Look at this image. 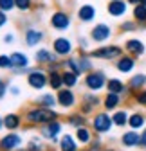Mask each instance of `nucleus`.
<instances>
[{"instance_id": "nucleus-1", "label": "nucleus", "mask_w": 146, "mask_h": 151, "mask_svg": "<svg viewBox=\"0 0 146 151\" xmlns=\"http://www.w3.org/2000/svg\"><path fill=\"white\" fill-rule=\"evenodd\" d=\"M54 117H56V113L51 111V110H45V108H38V110H33L27 113V119L31 122H47Z\"/></svg>"}, {"instance_id": "nucleus-2", "label": "nucleus", "mask_w": 146, "mask_h": 151, "mask_svg": "<svg viewBox=\"0 0 146 151\" xmlns=\"http://www.w3.org/2000/svg\"><path fill=\"white\" fill-rule=\"evenodd\" d=\"M119 54H121V49H119V47H103V49L94 50V56H96V58H103V60L117 58Z\"/></svg>"}, {"instance_id": "nucleus-3", "label": "nucleus", "mask_w": 146, "mask_h": 151, "mask_svg": "<svg viewBox=\"0 0 146 151\" xmlns=\"http://www.w3.org/2000/svg\"><path fill=\"white\" fill-rule=\"evenodd\" d=\"M112 121L114 119H110L106 113H99V115L94 119V128L98 131H108V129H110V126H112Z\"/></svg>"}, {"instance_id": "nucleus-4", "label": "nucleus", "mask_w": 146, "mask_h": 151, "mask_svg": "<svg viewBox=\"0 0 146 151\" xmlns=\"http://www.w3.org/2000/svg\"><path fill=\"white\" fill-rule=\"evenodd\" d=\"M51 22H52V25L56 29H67L70 25V20H69V16L65 13H54L52 18H51Z\"/></svg>"}, {"instance_id": "nucleus-5", "label": "nucleus", "mask_w": 146, "mask_h": 151, "mask_svg": "<svg viewBox=\"0 0 146 151\" xmlns=\"http://www.w3.org/2000/svg\"><path fill=\"white\" fill-rule=\"evenodd\" d=\"M110 27L108 25H105V24H99V25H96L94 27V31H92V38L96 42H103V40H106L108 36H110Z\"/></svg>"}, {"instance_id": "nucleus-6", "label": "nucleus", "mask_w": 146, "mask_h": 151, "mask_svg": "<svg viewBox=\"0 0 146 151\" xmlns=\"http://www.w3.org/2000/svg\"><path fill=\"white\" fill-rule=\"evenodd\" d=\"M108 13L112 16H121L126 13V4L123 0H112L110 4H108Z\"/></svg>"}, {"instance_id": "nucleus-7", "label": "nucleus", "mask_w": 146, "mask_h": 151, "mask_svg": "<svg viewBox=\"0 0 146 151\" xmlns=\"http://www.w3.org/2000/svg\"><path fill=\"white\" fill-rule=\"evenodd\" d=\"M45 76L42 74V72H31L29 74V85L31 86H34V88H42V86H45Z\"/></svg>"}, {"instance_id": "nucleus-8", "label": "nucleus", "mask_w": 146, "mask_h": 151, "mask_svg": "<svg viewBox=\"0 0 146 151\" xmlns=\"http://www.w3.org/2000/svg\"><path fill=\"white\" fill-rule=\"evenodd\" d=\"M87 85L90 88H94V90H99L105 85V79H103L101 74H88L87 76Z\"/></svg>"}, {"instance_id": "nucleus-9", "label": "nucleus", "mask_w": 146, "mask_h": 151, "mask_svg": "<svg viewBox=\"0 0 146 151\" xmlns=\"http://www.w3.org/2000/svg\"><path fill=\"white\" fill-rule=\"evenodd\" d=\"M78 16L83 22H90V20H94V16H96V9L92 6H83V7H80Z\"/></svg>"}, {"instance_id": "nucleus-10", "label": "nucleus", "mask_w": 146, "mask_h": 151, "mask_svg": "<svg viewBox=\"0 0 146 151\" xmlns=\"http://www.w3.org/2000/svg\"><path fill=\"white\" fill-rule=\"evenodd\" d=\"M70 42L65 40V38H58L56 42H54V50H56L58 54H69L70 52Z\"/></svg>"}, {"instance_id": "nucleus-11", "label": "nucleus", "mask_w": 146, "mask_h": 151, "mask_svg": "<svg viewBox=\"0 0 146 151\" xmlns=\"http://www.w3.org/2000/svg\"><path fill=\"white\" fill-rule=\"evenodd\" d=\"M20 142H22V139L18 137V135H7L6 139H2V142H0V146H2L4 149H11V147L18 146Z\"/></svg>"}, {"instance_id": "nucleus-12", "label": "nucleus", "mask_w": 146, "mask_h": 151, "mask_svg": "<svg viewBox=\"0 0 146 151\" xmlns=\"http://www.w3.org/2000/svg\"><path fill=\"white\" fill-rule=\"evenodd\" d=\"M58 101L63 106H72V104H74V96H72V92L65 90V92H60L58 93Z\"/></svg>"}, {"instance_id": "nucleus-13", "label": "nucleus", "mask_w": 146, "mask_h": 151, "mask_svg": "<svg viewBox=\"0 0 146 151\" xmlns=\"http://www.w3.org/2000/svg\"><path fill=\"white\" fill-rule=\"evenodd\" d=\"M126 50H130L134 54H142L144 52V45L139 40H128L126 42Z\"/></svg>"}, {"instance_id": "nucleus-14", "label": "nucleus", "mask_w": 146, "mask_h": 151, "mask_svg": "<svg viewBox=\"0 0 146 151\" xmlns=\"http://www.w3.org/2000/svg\"><path fill=\"white\" fill-rule=\"evenodd\" d=\"M40 40H42V32H40V31L31 29V31L25 32V42H27V45H36Z\"/></svg>"}, {"instance_id": "nucleus-15", "label": "nucleus", "mask_w": 146, "mask_h": 151, "mask_svg": "<svg viewBox=\"0 0 146 151\" xmlns=\"http://www.w3.org/2000/svg\"><path fill=\"white\" fill-rule=\"evenodd\" d=\"M117 68L121 72H130L134 68V60L132 58H121L119 63H117Z\"/></svg>"}, {"instance_id": "nucleus-16", "label": "nucleus", "mask_w": 146, "mask_h": 151, "mask_svg": "<svg viewBox=\"0 0 146 151\" xmlns=\"http://www.w3.org/2000/svg\"><path fill=\"white\" fill-rule=\"evenodd\" d=\"M134 16H135L137 22H146V6L137 4L135 9H134Z\"/></svg>"}, {"instance_id": "nucleus-17", "label": "nucleus", "mask_w": 146, "mask_h": 151, "mask_svg": "<svg viewBox=\"0 0 146 151\" xmlns=\"http://www.w3.org/2000/svg\"><path fill=\"white\" fill-rule=\"evenodd\" d=\"M11 60H13V65L14 67H27V58L24 54H20V52H14L13 56H11Z\"/></svg>"}, {"instance_id": "nucleus-18", "label": "nucleus", "mask_w": 146, "mask_h": 151, "mask_svg": "<svg viewBox=\"0 0 146 151\" xmlns=\"http://www.w3.org/2000/svg\"><path fill=\"white\" fill-rule=\"evenodd\" d=\"M123 142H124L126 146H135V144L141 142V137L135 135V133H126V135L123 137Z\"/></svg>"}, {"instance_id": "nucleus-19", "label": "nucleus", "mask_w": 146, "mask_h": 151, "mask_svg": "<svg viewBox=\"0 0 146 151\" xmlns=\"http://www.w3.org/2000/svg\"><path fill=\"white\" fill-rule=\"evenodd\" d=\"M61 149H63V151H76V144H74V140H72L69 135L63 137V140H61Z\"/></svg>"}, {"instance_id": "nucleus-20", "label": "nucleus", "mask_w": 146, "mask_h": 151, "mask_svg": "<svg viewBox=\"0 0 146 151\" xmlns=\"http://www.w3.org/2000/svg\"><path fill=\"white\" fill-rule=\"evenodd\" d=\"M108 90L114 92V93H119V92H123V90H124V86H123V83H121V81L112 79V81H108Z\"/></svg>"}, {"instance_id": "nucleus-21", "label": "nucleus", "mask_w": 146, "mask_h": 151, "mask_svg": "<svg viewBox=\"0 0 146 151\" xmlns=\"http://www.w3.org/2000/svg\"><path fill=\"white\" fill-rule=\"evenodd\" d=\"M63 83V76H60L58 72H52L51 74V86L52 88H60Z\"/></svg>"}, {"instance_id": "nucleus-22", "label": "nucleus", "mask_w": 146, "mask_h": 151, "mask_svg": "<svg viewBox=\"0 0 146 151\" xmlns=\"http://www.w3.org/2000/svg\"><path fill=\"white\" fill-rule=\"evenodd\" d=\"M58 131H60V124H58V122H51V124L43 129V133H45L47 137H54Z\"/></svg>"}, {"instance_id": "nucleus-23", "label": "nucleus", "mask_w": 146, "mask_h": 151, "mask_svg": "<svg viewBox=\"0 0 146 151\" xmlns=\"http://www.w3.org/2000/svg\"><path fill=\"white\" fill-rule=\"evenodd\" d=\"M18 122H20L18 115H7V117L4 119V124H6L7 128H11V129H14V128L18 126Z\"/></svg>"}, {"instance_id": "nucleus-24", "label": "nucleus", "mask_w": 146, "mask_h": 151, "mask_svg": "<svg viewBox=\"0 0 146 151\" xmlns=\"http://www.w3.org/2000/svg\"><path fill=\"white\" fill-rule=\"evenodd\" d=\"M117 103H119V97H117V93L110 92V93H108V97H106V101H105V106H106V108H114Z\"/></svg>"}, {"instance_id": "nucleus-25", "label": "nucleus", "mask_w": 146, "mask_h": 151, "mask_svg": "<svg viewBox=\"0 0 146 151\" xmlns=\"http://www.w3.org/2000/svg\"><path fill=\"white\" fill-rule=\"evenodd\" d=\"M76 72H65L63 74V83L65 85H69V86H72V85H74L76 83Z\"/></svg>"}, {"instance_id": "nucleus-26", "label": "nucleus", "mask_w": 146, "mask_h": 151, "mask_svg": "<svg viewBox=\"0 0 146 151\" xmlns=\"http://www.w3.org/2000/svg\"><path fill=\"white\" fill-rule=\"evenodd\" d=\"M51 60H52V56L49 50H40L36 54V61H51Z\"/></svg>"}, {"instance_id": "nucleus-27", "label": "nucleus", "mask_w": 146, "mask_h": 151, "mask_svg": "<svg viewBox=\"0 0 146 151\" xmlns=\"http://www.w3.org/2000/svg\"><path fill=\"white\" fill-rule=\"evenodd\" d=\"M13 7H16L14 0H0V9L2 11H11Z\"/></svg>"}, {"instance_id": "nucleus-28", "label": "nucleus", "mask_w": 146, "mask_h": 151, "mask_svg": "<svg viewBox=\"0 0 146 151\" xmlns=\"http://www.w3.org/2000/svg\"><path fill=\"white\" fill-rule=\"evenodd\" d=\"M142 124H144V119L141 115H132L130 117V126L132 128H141Z\"/></svg>"}, {"instance_id": "nucleus-29", "label": "nucleus", "mask_w": 146, "mask_h": 151, "mask_svg": "<svg viewBox=\"0 0 146 151\" xmlns=\"http://www.w3.org/2000/svg\"><path fill=\"white\" fill-rule=\"evenodd\" d=\"M114 122L119 124V126L126 124V113H124V111H117L116 115H114Z\"/></svg>"}, {"instance_id": "nucleus-30", "label": "nucleus", "mask_w": 146, "mask_h": 151, "mask_svg": "<svg viewBox=\"0 0 146 151\" xmlns=\"http://www.w3.org/2000/svg\"><path fill=\"white\" fill-rule=\"evenodd\" d=\"M14 4H16L18 9H22V11L31 9V0H14Z\"/></svg>"}, {"instance_id": "nucleus-31", "label": "nucleus", "mask_w": 146, "mask_h": 151, "mask_svg": "<svg viewBox=\"0 0 146 151\" xmlns=\"http://www.w3.org/2000/svg\"><path fill=\"white\" fill-rule=\"evenodd\" d=\"M0 67H2V68H11L14 65H13L11 58H7V56H0Z\"/></svg>"}, {"instance_id": "nucleus-32", "label": "nucleus", "mask_w": 146, "mask_h": 151, "mask_svg": "<svg viewBox=\"0 0 146 151\" xmlns=\"http://www.w3.org/2000/svg\"><path fill=\"white\" fill-rule=\"evenodd\" d=\"M78 137H80V140H81V142H87L90 135H88V131H87L85 128H78Z\"/></svg>"}, {"instance_id": "nucleus-33", "label": "nucleus", "mask_w": 146, "mask_h": 151, "mask_svg": "<svg viewBox=\"0 0 146 151\" xmlns=\"http://www.w3.org/2000/svg\"><path fill=\"white\" fill-rule=\"evenodd\" d=\"M38 103H42V104H45V106H52V104H54V97H52V96H43V97L38 99Z\"/></svg>"}, {"instance_id": "nucleus-34", "label": "nucleus", "mask_w": 146, "mask_h": 151, "mask_svg": "<svg viewBox=\"0 0 146 151\" xmlns=\"http://www.w3.org/2000/svg\"><path fill=\"white\" fill-rule=\"evenodd\" d=\"M144 83V76H135V78L132 79V86L134 88H137V86H141Z\"/></svg>"}, {"instance_id": "nucleus-35", "label": "nucleus", "mask_w": 146, "mask_h": 151, "mask_svg": "<svg viewBox=\"0 0 146 151\" xmlns=\"http://www.w3.org/2000/svg\"><path fill=\"white\" fill-rule=\"evenodd\" d=\"M69 67L72 68V72H76V74H81V70H83L80 65H76V61H69Z\"/></svg>"}, {"instance_id": "nucleus-36", "label": "nucleus", "mask_w": 146, "mask_h": 151, "mask_svg": "<svg viewBox=\"0 0 146 151\" xmlns=\"http://www.w3.org/2000/svg\"><path fill=\"white\" fill-rule=\"evenodd\" d=\"M6 24V14H4V11L2 9H0V27H2Z\"/></svg>"}, {"instance_id": "nucleus-37", "label": "nucleus", "mask_w": 146, "mask_h": 151, "mask_svg": "<svg viewBox=\"0 0 146 151\" xmlns=\"http://www.w3.org/2000/svg\"><path fill=\"white\" fill-rule=\"evenodd\" d=\"M139 103H141V104H146V92L139 96Z\"/></svg>"}, {"instance_id": "nucleus-38", "label": "nucleus", "mask_w": 146, "mask_h": 151, "mask_svg": "<svg viewBox=\"0 0 146 151\" xmlns=\"http://www.w3.org/2000/svg\"><path fill=\"white\" fill-rule=\"evenodd\" d=\"M134 29V24H124L123 25V31H132Z\"/></svg>"}, {"instance_id": "nucleus-39", "label": "nucleus", "mask_w": 146, "mask_h": 151, "mask_svg": "<svg viewBox=\"0 0 146 151\" xmlns=\"http://www.w3.org/2000/svg\"><path fill=\"white\" fill-rule=\"evenodd\" d=\"M81 122H83L81 119H78V117H72V124H74V126H80Z\"/></svg>"}, {"instance_id": "nucleus-40", "label": "nucleus", "mask_w": 146, "mask_h": 151, "mask_svg": "<svg viewBox=\"0 0 146 151\" xmlns=\"http://www.w3.org/2000/svg\"><path fill=\"white\" fill-rule=\"evenodd\" d=\"M4 92H6V85H4L2 81H0V97L4 96Z\"/></svg>"}, {"instance_id": "nucleus-41", "label": "nucleus", "mask_w": 146, "mask_h": 151, "mask_svg": "<svg viewBox=\"0 0 146 151\" xmlns=\"http://www.w3.org/2000/svg\"><path fill=\"white\" fill-rule=\"evenodd\" d=\"M141 144H142V146H146V131L141 135Z\"/></svg>"}, {"instance_id": "nucleus-42", "label": "nucleus", "mask_w": 146, "mask_h": 151, "mask_svg": "<svg viewBox=\"0 0 146 151\" xmlns=\"http://www.w3.org/2000/svg\"><path fill=\"white\" fill-rule=\"evenodd\" d=\"M128 2H130V4H135V6H137V4H139V0H128Z\"/></svg>"}, {"instance_id": "nucleus-43", "label": "nucleus", "mask_w": 146, "mask_h": 151, "mask_svg": "<svg viewBox=\"0 0 146 151\" xmlns=\"http://www.w3.org/2000/svg\"><path fill=\"white\" fill-rule=\"evenodd\" d=\"M139 4H142V6H146V0H139Z\"/></svg>"}, {"instance_id": "nucleus-44", "label": "nucleus", "mask_w": 146, "mask_h": 151, "mask_svg": "<svg viewBox=\"0 0 146 151\" xmlns=\"http://www.w3.org/2000/svg\"><path fill=\"white\" fill-rule=\"evenodd\" d=\"M0 126H2V121H0Z\"/></svg>"}]
</instances>
